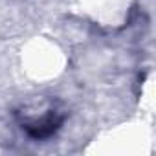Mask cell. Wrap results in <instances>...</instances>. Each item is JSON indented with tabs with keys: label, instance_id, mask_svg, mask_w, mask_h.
<instances>
[{
	"label": "cell",
	"instance_id": "6da1fadb",
	"mask_svg": "<svg viewBox=\"0 0 156 156\" xmlns=\"http://www.w3.org/2000/svg\"><path fill=\"white\" fill-rule=\"evenodd\" d=\"M62 123V116L57 114L55 108H48L41 118H31L30 121L22 123V129L35 140H42V138H50L53 136L59 127Z\"/></svg>",
	"mask_w": 156,
	"mask_h": 156
}]
</instances>
